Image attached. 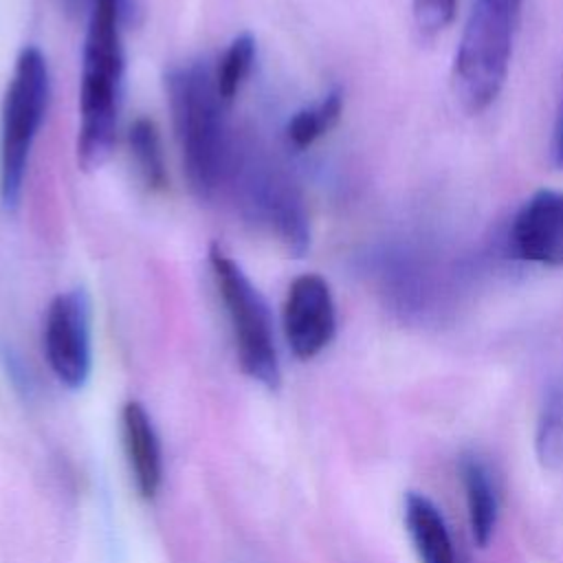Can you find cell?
<instances>
[{"label": "cell", "instance_id": "cell-1", "mask_svg": "<svg viewBox=\"0 0 563 563\" xmlns=\"http://www.w3.org/2000/svg\"><path fill=\"white\" fill-rule=\"evenodd\" d=\"M123 0H90L81 53L77 158L90 172L101 167L114 145L123 88Z\"/></svg>", "mask_w": 563, "mask_h": 563}, {"label": "cell", "instance_id": "cell-2", "mask_svg": "<svg viewBox=\"0 0 563 563\" xmlns=\"http://www.w3.org/2000/svg\"><path fill=\"white\" fill-rule=\"evenodd\" d=\"M169 110L191 191L209 200L227 183L233 145L224 123V101L216 73L202 62L176 66L165 77Z\"/></svg>", "mask_w": 563, "mask_h": 563}, {"label": "cell", "instance_id": "cell-3", "mask_svg": "<svg viewBox=\"0 0 563 563\" xmlns=\"http://www.w3.org/2000/svg\"><path fill=\"white\" fill-rule=\"evenodd\" d=\"M51 95L48 66L40 48L24 46L2 101L0 125V198L15 209L22 194L29 154L44 121Z\"/></svg>", "mask_w": 563, "mask_h": 563}, {"label": "cell", "instance_id": "cell-4", "mask_svg": "<svg viewBox=\"0 0 563 563\" xmlns=\"http://www.w3.org/2000/svg\"><path fill=\"white\" fill-rule=\"evenodd\" d=\"M244 216L268 229L282 246L301 257L310 249V220L295 180L262 152L233 150L229 178Z\"/></svg>", "mask_w": 563, "mask_h": 563}, {"label": "cell", "instance_id": "cell-5", "mask_svg": "<svg viewBox=\"0 0 563 563\" xmlns=\"http://www.w3.org/2000/svg\"><path fill=\"white\" fill-rule=\"evenodd\" d=\"M209 264L224 301L242 372L260 385L275 389L279 385L282 369L273 317L264 295L220 244H211Z\"/></svg>", "mask_w": 563, "mask_h": 563}, {"label": "cell", "instance_id": "cell-6", "mask_svg": "<svg viewBox=\"0 0 563 563\" xmlns=\"http://www.w3.org/2000/svg\"><path fill=\"white\" fill-rule=\"evenodd\" d=\"M515 24L517 18L475 0L453 59L455 95L471 114L486 110L506 84Z\"/></svg>", "mask_w": 563, "mask_h": 563}, {"label": "cell", "instance_id": "cell-7", "mask_svg": "<svg viewBox=\"0 0 563 563\" xmlns=\"http://www.w3.org/2000/svg\"><path fill=\"white\" fill-rule=\"evenodd\" d=\"M44 350L55 378L79 389L92 367L90 299L84 288H70L53 297L44 321Z\"/></svg>", "mask_w": 563, "mask_h": 563}, {"label": "cell", "instance_id": "cell-8", "mask_svg": "<svg viewBox=\"0 0 563 563\" xmlns=\"http://www.w3.org/2000/svg\"><path fill=\"white\" fill-rule=\"evenodd\" d=\"M284 336L290 352L301 358L321 354L336 332V310L328 282L317 273L292 279L284 301Z\"/></svg>", "mask_w": 563, "mask_h": 563}, {"label": "cell", "instance_id": "cell-9", "mask_svg": "<svg viewBox=\"0 0 563 563\" xmlns=\"http://www.w3.org/2000/svg\"><path fill=\"white\" fill-rule=\"evenodd\" d=\"M508 242L523 262L563 266V191H534L517 211Z\"/></svg>", "mask_w": 563, "mask_h": 563}, {"label": "cell", "instance_id": "cell-10", "mask_svg": "<svg viewBox=\"0 0 563 563\" xmlns=\"http://www.w3.org/2000/svg\"><path fill=\"white\" fill-rule=\"evenodd\" d=\"M121 438L139 495L154 499L163 484V451L152 416L139 400H128L121 409Z\"/></svg>", "mask_w": 563, "mask_h": 563}, {"label": "cell", "instance_id": "cell-11", "mask_svg": "<svg viewBox=\"0 0 563 563\" xmlns=\"http://www.w3.org/2000/svg\"><path fill=\"white\" fill-rule=\"evenodd\" d=\"M405 528L420 563H460L444 517L427 495H405Z\"/></svg>", "mask_w": 563, "mask_h": 563}, {"label": "cell", "instance_id": "cell-12", "mask_svg": "<svg viewBox=\"0 0 563 563\" xmlns=\"http://www.w3.org/2000/svg\"><path fill=\"white\" fill-rule=\"evenodd\" d=\"M460 471L468 508L471 534L479 548H486L495 532L499 515V499L495 484L490 479V471L477 455H464Z\"/></svg>", "mask_w": 563, "mask_h": 563}, {"label": "cell", "instance_id": "cell-13", "mask_svg": "<svg viewBox=\"0 0 563 563\" xmlns=\"http://www.w3.org/2000/svg\"><path fill=\"white\" fill-rule=\"evenodd\" d=\"M534 453L543 468H563V378L550 383L539 409Z\"/></svg>", "mask_w": 563, "mask_h": 563}, {"label": "cell", "instance_id": "cell-14", "mask_svg": "<svg viewBox=\"0 0 563 563\" xmlns=\"http://www.w3.org/2000/svg\"><path fill=\"white\" fill-rule=\"evenodd\" d=\"M343 92L332 88L319 103L297 110L286 123V141L295 150H306L328 134L341 119Z\"/></svg>", "mask_w": 563, "mask_h": 563}, {"label": "cell", "instance_id": "cell-15", "mask_svg": "<svg viewBox=\"0 0 563 563\" xmlns=\"http://www.w3.org/2000/svg\"><path fill=\"white\" fill-rule=\"evenodd\" d=\"M128 145L143 183L150 189H163L167 183V169L156 123L147 117L134 119V123L128 130Z\"/></svg>", "mask_w": 563, "mask_h": 563}, {"label": "cell", "instance_id": "cell-16", "mask_svg": "<svg viewBox=\"0 0 563 563\" xmlns=\"http://www.w3.org/2000/svg\"><path fill=\"white\" fill-rule=\"evenodd\" d=\"M255 62V37L251 33H240L233 37L229 48L224 51L220 66L216 70V88L222 101L229 106L246 81Z\"/></svg>", "mask_w": 563, "mask_h": 563}, {"label": "cell", "instance_id": "cell-17", "mask_svg": "<svg viewBox=\"0 0 563 563\" xmlns=\"http://www.w3.org/2000/svg\"><path fill=\"white\" fill-rule=\"evenodd\" d=\"M411 4L418 29L427 35H433L453 22L457 0H411Z\"/></svg>", "mask_w": 563, "mask_h": 563}, {"label": "cell", "instance_id": "cell-18", "mask_svg": "<svg viewBox=\"0 0 563 563\" xmlns=\"http://www.w3.org/2000/svg\"><path fill=\"white\" fill-rule=\"evenodd\" d=\"M484 2L493 4L495 9H499V11H504V13L512 15V18H519L521 4H523V0H484Z\"/></svg>", "mask_w": 563, "mask_h": 563}, {"label": "cell", "instance_id": "cell-19", "mask_svg": "<svg viewBox=\"0 0 563 563\" xmlns=\"http://www.w3.org/2000/svg\"><path fill=\"white\" fill-rule=\"evenodd\" d=\"M554 163L563 169V119L556 130V141H554Z\"/></svg>", "mask_w": 563, "mask_h": 563}]
</instances>
